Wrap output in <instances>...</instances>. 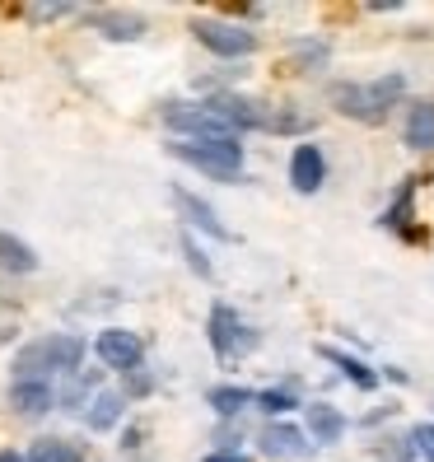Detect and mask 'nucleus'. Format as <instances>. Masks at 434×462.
Masks as SVG:
<instances>
[{"instance_id": "obj_7", "label": "nucleus", "mask_w": 434, "mask_h": 462, "mask_svg": "<svg viewBox=\"0 0 434 462\" xmlns=\"http://www.w3.org/2000/svg\"><path fill=\"white\" fill-rule=\"evenodd\" d=\"M94 350H98V360H103L107 369H122V374L135 369V365H141V356H145L141 337L126 332V328H107V332H98Z\"/></svg>"}, {"instance_id": "obj_18", "label": "nucleus", "mask_w": 434, "mask_h": 462, "mask_svg": "<svg viewBox=\"0 0 434 462\" xmlns=\"http://www.w3.org/2000/svg\"><path fill=\"white\" fill-rule=\"evenodd\" d=\"M23 462H85V453H79V444H66V439H38Z\"/></svg>"}, {"instance_id": "obj_12", "label": "nucleus", "mask_w": 434, "mask_h": 462, "mask_svg": "<svg viewBox=\"0 0 434 462\" xmlns=\"http://www.w3.org/2000/svg\"><path fill=\"white\" fill-rule=\"evenodd\" d=\"M173 201H178V210H182V215H187V220H192L197 229H206V234H215V238H229V229H225L220 220H215V210H210L201 197H192V192H182V187H178Z\"/></svg>"}, {"instance_id": "obj_9", "label": "nucleus", "mask_w": 434, "mask_h": 462, "mask_svg": "<svg viewBox=\"0 0 434 462\" xmlns=\"http://www.w3.org/2000/svg\"><path fill=\"white\" fill-rule=\"evenodd\" d=\"M10 406L19 416H47L51 411V388L42 383V378H19V383L10 388Z\"/></svg>"}, {"instance_id": "obj_3", "label": "nucleus", "mask_w": 434, "mask_h": 462, "mask_svg": "<svg viewBox=\"0 0 434 462\" xmlns=\"http://www.w3.org/2000/svg\"><path fill=\"white\" fill-rule=\"evenodd\" d=\"M169 154L210 173V178H220V182H234L243 173V145L238 141H173Z\"/></svg>"}, {"instance_id": "obj_8", "label": "nucleus", "mask_w": 434, "mask_h": 462, "mask_svg": "<svg viewBox=\"0 0 434 462\" xmlns=\"http://www.w3.org/2000/svg\"><path fill=\"white\" fill-rule=\"evenodd\" d=\"M322 173H328V164H322V150H318V145H300V150H294V159H290V182L300 187V192H318Z\"/></svg>"}, {"instance_id": "obj_5", "label": "nucleus", "mask_w": 434, "mask_h": 462, "mask_svg": "<svg viewBox=\"0 0 434 462\" xmlns=\"http://www.w3.org/2000/svg\"><path fill=\"white\" fill-rule=\"evenodd\" d=\"M210 346H215V356L238 360V356H248V350L257 346V332L229 304H215L210 309Z\"/></svg>"}, {"instance_id": "obj_2", "label": "nucleus", "mask_w": 434, "mask_h": 462, "mask_svg": "<svg viewBox=\"0 0 434 462\" xmlns=\"http://www.w3.org/2000/svg\"><path fill=\"white\" fill-rule=\"evenodd\" d=\"M79 360H85V341L66 332V337H42L33 346H23L14 369H19V378H42L51 369H66L70 374V369H79Z\"/></svg>"}, {"instance_id": "obj_23", "label": "nucleus", "mask_w": 434, "mask_h": 462, "mask_svg": "<svg viewBox=\"0 0 434 462\" xmlns=\"http://www.w3.org/2000/svg\"><path fill=\"white\" fill-rule=\"evenodd\" d=\"M182 253H187V257H192V266H197V276H210V262L201 257V248H197V243H192V238H182Z\"/></svg>"}, {"instance_id": "obj_16", "label": "nucleus", "mask_w": 434, "mask_h": 462, "mask_svg": "<svg viewBox=\"0 0 434 462\" xmlns=\"http://www.w3.org/2000/svg\"><path fill=\"white\" fill-rule=\"evenodd\" d=\"M406 145L411 150H434V103H416L406 117Z\"/></svg>"}, {"instance_id": "obj_15", "label": "nucleus", "mask_w": 434, "mask_h": 462, "mask_svg": "<svg viewBox=\"0 0 434 462\" xmlns=\"http://www.w3.org/2000/svg\"><path fill=\"white\" fill-rule=\"evenodd\" d=\"M0 266L14 271V276H29V271L38 266V253H33L23 238H14V234H0Z\"/></svg>"}, {"instance_id": "obj_22", "label": "nucleus", "mask_w": 434, "mask_h": 462, "mask_svg": "<svg viewBox=\"0 0 434 462\" xmlns=\"http://www.w3.org/2000/svg\"><path fill=\"white\" fill-rule=\"evenodd\" d=\"M411 444H416V448H420V453H425V457L434 462V425H416V434H411Z\"/></svg>"}, {"instance_id": "obj_17", "label": "nucleus", "mask_w": 434, "mask_h": 462, "mask_svg": "<svg viewBox=\"0 0 434 462\" xmlns=\"http://www.w3.org/2000/svg\"><path fill=\"white\" fill-rule=\"evenodd\" d=\"M322 360H332L346 378H350V383H356V388H378V374L369 369V365H360L356 356H346V350H332V346H322Z\"/></svg>"}, {"instance_id": "obj_6", "label": "nucleus", "mask_w": 434, "mask_h": 462, "mask_svg": "<svg viewBox=\"0 0 434 462\" xmlns=\"http://www.w3.org/2000/svg\"><path fill=\"white\" fill-rule=\"evenodd\" d=\"M192 33L201 38V47L215 51V57H248L257 47V33L238 29V23H220V19H197Z\"/></svg>"}, {"instance_id": "obj_10", "label": "nucleus", "mask_w": 434, "mask_h": 462, "mask_svg": "<svg viewBox=\"0 0 434 462\" xmlns=\"http://www.w3.org/2000/svg\"><path fill=\"white\" fill-rule=\"evenodd\" d=\"M262 453L266 457H304L309 444H304V434L294 425H266L262 430Z\"/></svg>"}, {"instance_id": "obj_19", "label": "nucleus", "mask_w": 434, "mask_h": 462, "mask_svg": "<svg viewBox=\"0 0 434 462\" xmlns=\"http://www.w3.org/2000/svg\"><path fill=\"white\" fill-rule=\"evenodd\" d=\"M210 406L220 416H234V411H243V406H253V393L248 388H215L210 393Z\"/></svg>"}, {"instance_id": "obj_25", "label": "nucleus", "mask_w": 434, "mask_h": 462, "mask_svg": "<svg viewBox=\"0 0 434 462\" xmlns=\"http://www.w3.org/2000/svg\"><path fill=\"white\" fill-rule=\"evenodd\" d=\"M0 462H23L19 453H0Z\"/></svg>"}, {"instance_id": "obj_11", "label": "nucleus", "mask_w": 434, "mask_h": 462, "mask_svg": "<svg viewBox=\"0 0 434 462\" xmlns=\"http://www.w3.org/2000/svg\"><path fill=\"white\" fill-rule=\"evenodd\" d=\"M89 23L103 33V38H117V42H135L145 33V23L135 19V14H122V10H98V14H89Z\"/></svg>"}, {"instance_id": "obj_21", "label": "nucleus", "mask_w": 434, "mask_h": 462, "mask_svg": "<svg viewBox=\"0 0 434 462\" xmlns=\"http://www.w3.org/2000/svg\"><path fill=\"white\" fill-rule=\"evenodd\" d=\"M150 388H154V378H150V374H141V369H126V393L145 397ZM126 393H122V397H126Z\"/></svg>"}, {"instance_id": "obj_24", "label": "nucleus", "mask_w": 434, "mask_h": 462, "mask_svg": "<svg viewBox=\"0 0 434 462\" xmlns=\"http://www.w3.org/2000/svg\"><path fill=\"white\" fill-rule=\"evenodd\" d=\"M206 462H248V457H243V453H210Z\"/></svg>"}, {"instance_id": "obj_14", "label": "nucleus", "mask_w": 434, "mask_h": 462, "mask_svg": "<svg viewBox=\"0 0 434 462\" xmlns=\"http://www.w3.org/2000/svg\"><path fill=\"white\" fill-rule=\"evenodd\" d=\"M309 430H313V439L318 444H337L341 434H346V416L337 411V406H309Z\"/></svg>"}, {"instance_id": "obj_13", "label": "nucleus", "mask_w": 434, "mask_h": 462, "mask_svg": "<svg viewBox=\"0 0 434 462\" xmlns=\"http://www.w3.org/2000/svg\"><path fill=\"white\" fill-rule=\"evenodd\" d=\"M122 406H126V397L122 393H94V402H89V411H85V425L89 430H113L117 420H122Z\"/></svg>"}, {"instance_id": "obj_4", "label": "nucleus", "mask_w": 434, "mask_h": 462, "mask_svg": "<svg viewBox=\"0 0 434 462\" xmlns=\"http://www.w3.org/2000/svg\"><path fill=\"white\" fill-rule=\"evenodd\" d=\"M164 122L192 141H234V126H225L206 103H164Z\"/></svg>"}, {"instance_id": "obj_1", "label": "nucleus", "mask_w": 434, "mask_h": 462, "mask_svg": "<svg viewBox=\"0 0 434 462\" xmlns=\"http://www.w3.org/2000/svg\"><path fill=\"white\" fill-rule=\"evenodd\" d=\"M402 89H406L402 75H388V79H378V85H337L332 89V103L341 107L346 117L378 126V122L388 117V107L402 98Z\"/></svg>"}, {"instance_id": "obj_20", "label": "nucleus", "mask_w": 434, "mask_h": 462, "mask_svg": "<svg viewBox=\"0 0 434 462\" xmlns=\"http://www.w3.org/2000/svg\"><path fill=\"white\" fill-rule=\"evenodd\" d=\"M253 402L262 406V411H290V406H294V397H290V393H257Z\"/></svg>"}]
</instances>
